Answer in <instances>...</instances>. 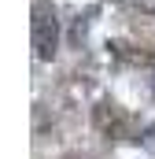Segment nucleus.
Wrapping results in <instances>:
<instances>
[{
  "instance_id": "1",
  "label": "nucleus",
  "mask_w": 155,
  "mask_h": 159,
  "mask_svg": "<svg viewBox=\"0 0 155 159\" xmlns=\"http://www.w3.org/2000/svg\"><path fill=\"white\" fill-rule=\"evenodd\" d=\"M55 48H59V22H55V15H41L33 22V52H37V59H52Z\"/></svg>"
}]
</instances>
